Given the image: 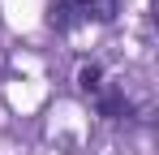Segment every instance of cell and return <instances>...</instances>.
Masks as SVG:
<instances>
[{
  "label": "cell",
  "mask_w": 159,
  "mask_h": 155,
  "mask_svg": "<svg viewBox=\"0 0 159 155\" xmlns=\"http://www.w3.org/2000/svg\"><path fill=\"white\" fill-rule=\"evenodd\" d=\"M99 112H103L107 121H125V116H133V103L125 99L120 86H103L99 91Z\"/></svg>",
  "instance_id": "cell-1"
},
{
  "label": "cell",
  "mask_w": 159,
  "mask_h": 155,
  "mask_svg": "<svg viewBox=\"0 0 159 155\" xmlns=\"http://www.w3.org/2000/svg\"><path fill=\"white\" fill-rule=\"evenodd\" d=\"M78 13L86 17V22L107 26V22H116V13H120V0H82V4H78Z\"/></svg>",
  "instance_id": "cell-2"
},
{
  "label": "cell",
  "mask_w": 159,
  "mask_h": 155,
  "mask_svg": "<svg viewBox=\"0 0 159 155\" xmlns=\"http://www.w3.org/2000/svg\"><path fill=\"white\" fill-rule=\"evenodd\" d=\"M43 22H48V30H69V26L78 22V4L73 0H52Z\"/></svg>",
  "instance_id": "cell-3"
},
{
  "label": "cell",
  "mask_w": 159,
  "mask_h": 155,
  "mask_svg": "<svg viewBox=\"0 0 159 155\" xmlns=\"http://www.w3.org/2000/svg\"><path fill=\"white\" fill-rule=\"evenodd\" d=\"M78 86L86 91V95H99V91H103V69H99L95 60L82 65V69H78Z\"/></svg>",
  "instance_id": "cell-4"
}]
</instances>
